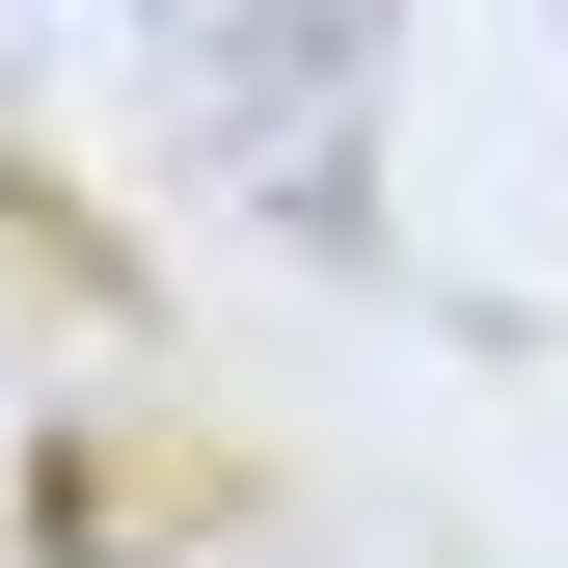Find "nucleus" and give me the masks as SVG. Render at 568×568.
<instances>
[{"label":"nucleus","instance_id":"f257e3e1","mask_svg":"<svg viewBox=\"0 0 568 568\" xmlns=\"http://www.w3.org/2000/svg\"><path fill=\"white\" fill-rule=\"evenodd\" d=\"M54 568H109V541H54Z\"/></svg>","mask_w":568,"mask_h":568}]
</instances>
